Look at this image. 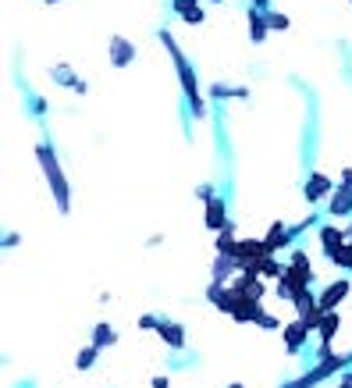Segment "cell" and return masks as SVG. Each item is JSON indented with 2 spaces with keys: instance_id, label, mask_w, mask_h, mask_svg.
<instances>
[{
  "instance_id": "obj_16",
  "label": "cell",
  "mask_w": 352,
  "mask_h": 388,
  "mask_svg": "<svg viewBox=\"0 0 352 388\" xmlns=\"http://www.w3.org/2000/svg\"><path fill=\"white\" fill-rule=\"evenodd\" d=\"M292 239H295V235H292V228H285V221H274L263 242H267V249H270V253H277V249H285Z\"/></svg>"
},
{
  "instance_id": "obj_20",
  "label": "cell",
  "mask_w": 352,
  "mask_h": 388,
  "mask_svg": "<svg viewBox=\"0 0 352 388\" xmlns=\"http://www.w3.org/2000/svg\"><path fill=\"white\" fill-rule=\"evenodd\" d=\"M345 232H348V239H345V242H341V246L327 257V260H331V264H338L341 271H352V225H348Z\"/></svg>"
},
{
  "instance_id": "obj_6",
  "label": "cell",
  "mask_w": 352,
  "mask_h": 388,
  "mask_svg": "<svg viewBox=\"0 0 352 388\" xmlns=\"http://www.w3.org/2000/svg\"><path fill=\"white\" fill-rule=\"evenodd\" d=\"M231 257H235L242 267H260V264L270 257V249H267L263 239H242V242H235Z\"/></svg>"
},
{
  "instance_id": "obj_19",
  "label": "cell",
  "mask_w": 352,
  "mask_h": 388,
  "mask_svg": "<svg viewBox=\"0 0 352 388\" xmlns=\"http://www.w3.org/2000/svg\"><path fill=\"white\" fill-rule=\"evenodd\" d=\"M97 349H111V345H118V331L107 324V320H100L97 328H93V338H89Z\"/></svg>"
},
{
  "instance_id": "obj_9",
  "label": "cell",
  "mask_w": 352,
  "mask_h": 388,
  "mask_svg": "<svg viewBox=\"0 0 352 388\" xmlns=\"http://www.w3.org/2000/svg\"><path fill=\"white\" fill-rule=\"evenodd\" d=\"M136 58H139V47H136L132 40L111 36V65H114V68H128V65H136Z\"/></svg>"
},
{
  "instance_id": "obj_24",
  "label": "cell",
  "mask_w": 352,
  "mask_h": 388,
  "mask_svg": "<svg viewBox=\"0 0 352 388\" xmlns=\"http://www.w3.org/2000/svg\"><path fill=\"white\" fill-rule=\"evenodd\" d=\"M260 274H267V278H281V274H285V267H281V264H274V260L267 257V260L260 264Z\"/></svg>"
},
{
  "instance_id": "obj_1",
  "label": "cell",
  "mask_w": 352,
  "mask_h": 388,
  "mask_svg": "<svg viewBox=\"0 0 352 388\" xmlns=\"http://www.w3.org/2000/svg\"><path fill=\"white\" fill-rule=\"evenodd\" d=\"M157 40L167 47V54H171V65H175V72H178V82H182V93H185V100H189V114L192 118H207V100L199 97V82H196V68L185 61V54H182V47H178V40L167 33V29H160L157 33Z\"/></svg>"
},
{
  "instance_id": "obj_11",
  "label": "cell",
  "mask_w": 352,
  "mask_h": 388,
  "mask_svg": "<svg viewBox=\"0 0 352 388\" xmlns=\"http://www.w3.org/2000/svg\"><path fill=\"white\" fill-rule=\"evenodd\" d=\"M309 335H313V331H309L299 317H295L292 324H285V331H281V338H285V349H288V352H299V349L306 345V338H309Z\"/></svg>"
},
{
  "instance_id": "obj_18",
  "label": "cell",
  "mask_w": 352,
  "mask_h": 388,
  "mask_svg": "<svg viewBox=\"0 0 352 388\" xmlns=\"http://www.w3.org/2000/svg\"><path fill=\"white\" fill-rule=\"evenodd\" d=\"M249 40L253 43H263L267 40V33H270V26H267V11H256V8H249Z\"/></svg>"
},
{
  "instance_id": "obj_12",
  "label": "cell",
  "mask_w": 352,
  "mask_h": 388,
  "mask_svg": "<svg viewBox=\"0 0 352 388\" xmlns=\"http://www.w3.org/2000/svg\"><path fill=\"white\" fill-rule=\"evenodd\" d=\"M157 335H160L164 345H171V349H185V328H182L178 320H160Z\"/></svg>"
},
{
  "instance_id": "obj_33",
  "label": "cell",
  "mask_w": 352,
  "mask_h": 388,
  "mask_svg": "<svg viewBox=\"0 0 352 388\" xmlns=\"http://www.w3.org/2000/svg\"><path fill=\"white\" fill-rule=\"evenodd\" d=\"M4 246H8V249H15V246H18V235H15V232H8V235H4Z\"/></svg>"
},
{
  "instance_id": "obj_21",
  "label": "cell",
  "mask_w": 352,
  "mask_h": 388,
  "mask_svg": "<svg viewBox=\"0 0 352 388\" xmlns=\"http://www.w3.org/2000/svg\"><path fill=\"white\" fill-rule=\"evenodd\" d=\"M235 249V225H224L217 232V253H231Z\"/></svg>"
},
{
  "instance_id": "obj_13",
  "label": "cell",
  "mask_w": 352,
  "mask_h": 388,
  "mask_svg": "<svg viewBox=\"0 0 352 388\" xmlns=\"http://www.w3.org/2000/svg\"><path fill=\"white\" fill-rule=\"evenodd\" d=\"M224 225H228V203H224V196H214V200L207 203V228L221 232Z\"/></svg>"
},
{
  "instance_id": "obj_31",
  "label": "cell",
  "mask_w": 352,
  "mask_h": 388,
  "mask_svg": "<svg viewBox=\"0 0 352 388\" xmlns=\"http://www.w3.org/2000/svg\"><path fill=\"white\" fill-rule=\"evenodd\" d=\"M256 324H260V328H267V331H274V328H277V317H270V313H263V317H260Z\"/></svg>"
},
{
  "instance_id": "obj_35",
  "label": "cell",
  "mask_w": 352,
  "mask_h": 388,
  "mask_svg": "<svg viewBox=\"0 0 352 388\" xmlns=\"http://www.w3.org/2000/svg\"><path fill=\"white\" fill-rule=\"evenodd\" d=\"M341 381H345V384L352 388V370H345V374H341Z\"/></svg>"
},
{
  "instance_id": "obj_10",
  "label": "cell",
  "mask_w": 352,
  "mask_h": 388,
  "mask_svg": "<svg viewBox=\"0 0 352 388\" xmlns=\"http://www.w3.org/2000/svg\"><path fill=\"white\" fill-rule=\"evenodd\" d=\"M348 292H352V278H348V274H341V278H338V281H331V285H327L317 299H320V306H324V313H327V310H338V303H341Z\"/></svg>"
},
{
  "instance_id": "obj_3",
  "label": "cell",
  "mask_w": 352,
  "mask_h": 388,
  "mask_svg": "<svg viewBox=\"0 0 352 388\" xmlns=\"http://www.w3.org/2000/svg\"><path fill=\"white\" fill-rule=\"evenodd\" d=\"M313 264H309V257L302 253V249H295L292 253V260L285 264V274L277 278V285H274V292L281 296V299H292L295 303V296L299 292H306V289H313Z\"/></svg>"
},
{
  "instance_id": "obj_30",
  "label": "cell",
  "mask_w": 352,
  "mask_h": 388,
  "mask_svg": "<svg viewBox=\"0 0 352 388\" xmlns=\"http://www.w3.org/2000/svg\"><path fill=\"white\" fill-rule=\"evenodd\" d=\"M196 196H199L203 203H210V200H214V185H199V189H196Z\"/></svg>"
},
{
  "instance_id": "obj_36",
  "label": "cell",
  "mask_w": 352,
  "mask_h": 388,
  "mask_svg": "<svg viewBox=\"0 0 352 388\" xmlns=\"http://www.w3.org/2000/svg\"><path fill=\"white\" fill-rule=\"evenodd\" d=\"M228 388H246V384H238V381H231V384H228Z\"/></svg>"
},
{
  "instance_id": "obj_4",
  "label": "cell",
  "mask_w": 352,
  "mask_h": 388,
  "mask_svg": "<svg viewBox=\"0 0 352 388\" xmlns=\"http://www.w3.org/2000/svg\"><path fill=\"white\" fill-rule=\"evenodd\" d=\"M352 363V352H331L327 360H317V367L313 370H306V374H299L295 381H288V384H281V388H317L320 381H327L331 374H338L341 367H348Z\"/></svg>"
},
{
  "instance_id": "obj_28",
  "label": "cell",
  "mask_w": 352,
  "mask_h": 388,
  "mask_svg": "<svg viewBox=\"0 0 352 388\" xmlns=\"http://www.w3.org/2000/svg\"><path fill=\"white\" fill-rule=\"evenodd\" d=\"M196 4H199V0H171V11H175V15H185V11L196 8Z\"/></svg>"
},
{
  "instance_id": "obj_38",
  "label": "cell",
  "mask_w": 352,
  "mask_h": 388,
  "mask_svg": "<svg viewBox=\"0 0 352 388\" xmlns=\"http://www.w3.org/2000/svg\"><path fill=\"white\" fill-rule=\"evenodd\" d=\"M43 4H61V0H43Z\"/></svg>"
},
{
  "instance_id": "obj_2",
  "label": "cell",
  "mask_w": 352,
  "mask_h": 388,
  "mask_svg": "<svg viewBox=\"0 0 352 388\" xmlns=\"http://www.w3.org/2000/svg\"><path fill=\"white\" fill-rule=\"evenodd\" d=\"M36 161H40V168H43V178H47V185H50V196H54L57 210L68 214V210H72V189H68V178H65V171H61V161H57L54 146H50V143H40V146H36Z\"/></svg>"
},
{
  "instance_id": "obj_14",
  "label": "cell",
  "mask_w": 352,
  "mask_h": 388,
  "mask_svg": "<svg viewBox=\"0 0 352 388\" xmlns=\"http://www.w3.org/2000/svg\"><path fill=\"white\" fill-rule=\"evenodd\" d=\"M235 271H242V264H238L231 253H217V260H214V281H217V285H228V278H231Z\"/></svg>"
},
{
  "instance_id": "obj_8",
  "label": "cell",
  "mask_w": 352,
  "mask_h": 388,
  "mask_svg": "<svg viewBox=\"0 0 352 388\" xmlns=\"http://www.w3.org/2000/svg\"><path fill=\"white\" fill-rule=\"evenodd\" d=\"M331 193H334V182H331L324 171H313V175L306 178V185H302V196H306V203H313V207H317L320 200H327Z\"/></svg>"
},
{
  "instance_id": "obj_7",
  "label": "cell",
  "mask_w": 352,
  "mask_h": 388,
  "mask_svg": "<svg viewBox=\"0 0 352 388\" xmlns=\"http://www.w3.org/2000/svg\"><path fill=\"white\" fill-rule=\"evenodd\" d=\"M295 313H299V320H302L309 331L320 328V320H324V306H320V299L313 296V289H306V292L295 296Z\"/></svg>"
},
{
  "instance_id": "obj_26",
  "label": "cell",
  "mask_w": 352,
  "mask_h": 388,
  "mask_svg": "<svg viewBox=\"0 0 352 388\" xmlns=\"http://www.w3.org/2000/svg\"><path fill=\"white\" fill-rule=\"evenodd\" d=\"M214 97H249V90H228V86H214Z\"/></svg>"
},
{
  "instance_id": "obj_34",
  "label": "cell",
  "mask_w": 352,
  "mask_h": 388,
  "mask_svg": "<svg viewBox=\"0 0 352 388\" xmlns=\"http://www.w3.org/2000/svg\"><path fill=\"white\" fill-rule=\"evenodd\" d=\"M167 384H171V381H167L164 374H160V377H153V388H167Z\"/></svg>"
},
{
  "instance_id": "obj_37",
  "label": "cell",
  "mask_w": 352,
  "mask_h": 388,
  "mask_svg": "<svg viewBox=\"0 0 352 388\" xmlns=\"http://www.w3.org/2000/svg\"><path fill=\"white\" fill-rule=\"evenodd\" d=\"M334 388H348V384H345V381H338V384H334Z\"/></svg>"
},
{
  "instance_id": "obj_27",
  "label": "cell",
  "mask_w": 352,
  "mask_h": 388,
  "mask_svg": "<svg viewBox=\"0 0 352 388\" xmlns=\"http://www.w3.org/2000/svg\"><path fill=\"white\" fill-rule=\"evenodd\" d=\"M157 328H160V320H157L153 313H143V317H139V331H157Z\"/></svg>"
},
{
  "instance_id": "obj_17",
  "label": "cell",
  "mask_w": 352,
  "mask_h": 388,
  "mask_svg": "<svg viewBox=\"0 0 352 388\" xmlns=\"http://www.w3.org/2000/svg\"><path fill=\"white\" fill-rule=\"evenodd\" d=\"M345 239H348V232H345L341 225H324V228H320V246H324V253H327V257H331V253H334Z\"/></svg>"
},
{
  "instance_id": "obj_25",
  "label": "cell",
  "mask_w": 352,
  "mask_h": 388,
  "mask_svg": "<svg viewBox=\"0 0 352 388\" xmlns=\"http://www.w3.org/2000/svg\"><path fill=\"white\" fill-rule=\"evenodd\" d=\"M182 18H185V22H189V26H203V8H199V4H196V8H189V11H185V15H182Z\"/></svg>"
},
{
  "instance_id": "obj_22",
  "label": "cell",
  "mask_w": 352,
  "mask_h": 388,
  "mask_svg": "<svg viewBox=\"0 0 352 388\" xmlns=\"http://www.w3.org/2000/svg\"><path fill=\"white\" fill-rule=\"evenodd\" d=\"M97 356H100V349H97V345L89 342V345H86V349H82V352L75 356V367H79V370H93V363H97Z\"/></svg>"
},
{
  "instance_id": "obj_5",
  "label": "cell",
  "mask_w": 352,
  "mask_h": 388,
  "mask_svg": "<svg viewBox=\"0 0 352 388\" xmlns=\"http://www.w3.org/2000/svg\"><path fill=\"white\" fill-rule=\"evenodd\" d=\"M327 214L331 217H352V168H341V182L334 185V193L327 200Z\"/></svg>"
},
{
  "instance_id": "obj_32",
  "label": "cell",
  "mask_w": 352,
  "mask_h": 388,
  "mask_svg": "<svg viewBox=\"0 0 352 388\" xmlns=\"http://www.w3.org/2000/svg\"><path fill=\"white\" fill-rule=\"evenodd\" d=\"M249 8H256V11H270V0H249Z\"/></svg>"
},
{
  "instance_id": "obj_15",
  "label": "cell",
  "mask_w": 352,
  "mask_h": 388,
  "mask_svg": "<svg viewBox=\"0 0 352 388\" xmlns=\"http://www.w3.org/2000/svg\"><path fill=\"white\" fill-rule=\"evenodd\" d=\"M50 75H54V79H57V86H65V90H75V93H86V90H89V86H86V82H82V79H79L68 65H54V68H50Z\"/></svg>"
},
{
  "instance_id": "obj_39",
  "label": "cell",
  "mask_w": 352,
  "mask_h": 388,
  "mask_svg": "<svg viewBox=\"0 0 352 388\" xmlns=\"http://www.w3.org/2000/svg\"><path fill=\"white\" fill-rule=\"evenodd\" d=\"M207 4H221V0H207Z\"/></svg>"
},
{
  "instance_id": "obj_23",
  "label": "cell",
  "mask_w": 352,
  "mask_h": 388,
  "mask_svg": "<svg viewBox=\"0 0 352 388\" xmlns=\"http://www.w3.org/2000/svg\"><path fill=\"white\" fill-rule=\"evenodd\" d=\"M267 26H270V33H285L292 26V18L281 15V11H267Z\"/></svg>"
},
{
  "instance_id": "obj_29",
  "label": "cell",
  "mask_w": 352,
  "mask_h": 388,
  "mask_svg": "<svg viewBox=\"0 0 352 388\" xmlns=\"http://www.w3.org/2000/svg\"><path fill=\"white\" fill-rule=\"evenodd\" d=\"M29 104H33V114H47V100L43 97H33Z\"/></svg>"
}]
</instances>
